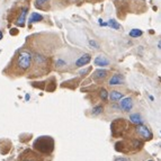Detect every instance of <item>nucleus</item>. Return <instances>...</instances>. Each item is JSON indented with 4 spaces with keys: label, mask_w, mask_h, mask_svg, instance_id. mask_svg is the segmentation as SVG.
I'll list each match as a JSON object with an SVG mask.
<instances>
[{
    "label": "nucleus",
    "mask_w": 161,
    "mask_h": 161,
    "mask_svg": "<svg viewBox=\"0 0 161 161\" xmlns=\"http://www.w3.org/2000/svg\"><path fill=\"white\" fill-rule=\"evenodd\" d=\"M107 74H108V71H107V70L98 69L92 73V78L95 79L96 81H101V80H104V79L107 77Z\"/></svg>",
    "instance_id": "obj_9"
},
{
    "label": "nucleus",
    "mask_w": 161,
    "mask_h": 161,
    "mask_svg": "<svg viewBox=\"0 0 161 161\" xmlns=\"http://www.w3.org/2000/svg\"><path fill=\"white\" fill-rule=\"evenodd\" d=\"M33 54L29 50H22L17 53L15 58L14 65L17 71L25 72L33 65Z\"/></svg>",
    "instance_id": "obj_2"
},
{
    "label": "nucleus",
    "mask_w": 161,
    "mask_h": 161,
    "mask_svg": "<svg viewBox=\"0 0 161 161\" xmlns=\"http://www.w3.org/2000/svg\"><path fill=\"white\" fill-rule=\"evenodd\" d=\"M158 47H159V49H160V50H161V41L158 42Z\"/></svg>",
    "instance_id": "obj_25"
},
{
    "label": "nucleus",
    "mask_w": 161,
    "mask_h": 161,
    "mask_svg": "<svg viewBox=\"0 0 161 161\" xmlns=\"http://www.w3.org/2000/svg\"><path fill=\"white\" fill-rule=\"evenodd\" d=\"M28 10H29L28 7H24V8H22V10H20V13H19V15H18V17H17L16 22H15L16 26H18V27H20V28L25 27V25H26V17H27Z\"/></svg>",
    "instance_id": "obj_4"
},
{
    "label": "nucleus",
    "mask_w": 161,
    "mask_h": 161,
    "mask_svg": "<svg viewBox=\"0 0 161 161\" xmlns=\"http://www.w3.org/2000/svg\"><path fill=\"white\" fill-rule=\"evenodd\" d=\"M149 98H150L152 101H154V97H153V96H151V95H150V96H149Z\"/></svg>",
    "instance_id": "obj_26"
},
{
    "label": "nucleus",
    "mask_w": 161,
    "mask_h": 161,
    "mask_svg": "<svg viewBox=\"0 0 161 161\" xmlns=\"http://www.w3.org/2000/svg\"><path fill=\"white\" fill-rule=\"evenodd\" d=\"M107 26H109V28H113V29H116V31H118V29H122V26H121V24L114 18H111L108 22H107Z\"/></svg>",
    "instance_id": "obj_14"
},
{
    "label": "nucleus",
    "mask_w": 161,
    "mask_h": 161,
    "mask_svg": "<svg viewBox=\"0 0 161 161\" xmlns=\"http://www.w3.org/2000/svg\"><path fill=\"white\" fill-rule=\"evenodd\" d=\"M98 24H99L100 26H103V27H105V26H107V23H105V22H104V20H103V19H101V18L98 19Z\"/></svg>",
    "instance_id": "obj_22"
},
{
    "label": "nucleus",
    "mask_w": 161,
    "mask_h": 161,
    "mask_svg": "<svg viewBox=\"0 0 161 161\" xmlns=\"http://www.w3.org/2000/svg\"><path fill=\"white\" fill-rule=\"evenodd\" d=\"M44 19V17L42 16L41 14H38V13H32L31 16H29V18H28V24H29V26L34 23H40Z\"/></svg>",
    "instance_id": "obj_12"
},
{
    "label": "nucleus",
    "mask_w": 161,
    "mask_h": 161,
    "mask_svg": "<svg viewBox=\"0 0 161 161\" xmlns=\"http://www.w3.org/2000/svg\"><path fill=\"white\" fill-rule=\"evenodd\" d=\"M108 91L106 90L105 88H101L100 90H99V96H100V99L104 101H107V99H108Z\"/></svg>",
    "instance_id": "obj_17"
},
{
    "label": "nucleus",
    "mask_w": 161,
    "mask_h": 161,
    "mask_svg": "<svg viewBox=\"0 0 161 161\" xmlns=\"http://www.w3.org/2000/svg\"><path fill=\"white\" fill-rule=\"evenodd\" d=\"M136 133L144 140H151L152 139V132L150 131V129L145 126V125H138L136 126Z\"/></svg>",
    "instance_id": "obj_5"
},
{
    "label": "nucleus",
    "mask_w": 161,
    "mask_h": 161,
    "mask_svg": "<svg viewBox=\"0 0 161 161\" xmlns=\"http://www.w3.org/2000/svg\"><path fill=\"white\" fill-rule=\"evenodd\" d=\"M85 72H87V69H83V70H81V71L79 72V74H85Z\"/></svg>",
    "instance_id": "obj_23"
},
{
    "label": "nucleus",
    "mask_w": 161,
    "mask_h": 161,
    "mask_svg": "<svg viewBox=\"0 0 161 161\" xmlns=\"http://www.w3.org/2000/svg\"><path fill=\"white\" fill-rule=\"evenodd\" d=\"M90 61H91V55L88 54V53H86V54L81 55L78 60L76 61V67H77V68H82V67H85V65L89 64Z\"/></svg>",
    "instance_id": "obj_8"
},
{
    "label": "nucleus",
    "mask_w": 161,
    "mask_h": 161,
    "mask_svg": "<svg viewBox=\"0 0 161 161\" xmlns=\"http://www.w3.org/2000/svg\"><path fill=\"white\" fill-rule=\"evenodd\" d=\"M47 1H50V0H35V7L41 9L42 7H43V5L46 4Z\"/></svg>",
    "instance_id": "obj_18"
},
{
    "label": "nucleus",
    "mask_w": 161,
    "mask_h": 161,
    "mask_svg": "<svg viewBox=\"0 0 161 161\" xmlns=\"http://www.w3.org/2000/svg\"><path fill=\"white\" fill-rule=\"evenodd\" d=\"M160 148H161V144H160Z\"/></svg>",
    "instance_id": "obj_28"
},
{
    "label": "nucleus",
    "mask_w": 161,
    "mask_h": 161,
    "mask_svg": "<svg viewBox=\"0 0 161 161\" xmlns=\"http://www.w3.org/2000/svg\"><path fill=\"white\" fill-rule=\"evenodd\" d=\"M88 43H89V45H90V47H92V49H95V50H98L100 46H99V44L97 43L95 40H89L88 41Z\"/></svg>",
    "instance_id": "obj_19"
},
{
    "label": "nucleus",
    "mask_w": 161,
    "mask_h": 161,
    "mask_svg": "<svg viewBox=\"0 0 161 161\" xmlns=\"http://www.w3.org/2000/svg\"><path fill=\"white\" fill-rule=\"evenodd\" d=\"M114 161H131V160H130L129 158H125V157H118Z\"/></svg>",
    "instance_id": "obj_21"
},
{
    "label": "nucleus",
    "mask_w": 161,
    "mask_h": 161,
    "mask_svg": "<svg viewBox=\"0 0 161 161\" xmlns=\"http://www.w3.org/2000/svg\"><path fill=\"white\" fill-rule=\"evenodd\" d=\"M108 97H109V99H111L113 103H116V101L121 100V99L124 97V95H123V92L118 91V90H112L111 94L108 95Z\"/></svg>",
    "instance_id": "obj_11"
},
{
    "label": "nucleus",
    "mask_w": 161,
    "mask_h": 161,
    "mask_svg": "<svg viewBox=\"0 0 161 161\" xmlns=\"http://www.w3.org/2000/svg\"><path fill=\"white\" fill-rule=\"evenodd\" d=\"M2 37H4V33H2V32H1V31H0V41L2 40Z\"/></svg>",
    "instance_id": "obj_24"
},
{
    "label": "nucleus",
    "mask_w": 161,
    "mask_h": 161,
    "mask_svg": "<svg viewBox=\"0 0 161 161\" xmlns=\"http://www.w3.org/2000/svg\"><path fill=\"white\" fill-rule=\"evenodd\" d=\"M120 107L123 112L129 113L133 108V99L132 97H123L120 100Z\"/></svg>",
    "instance_id": "obj_6"
},
{
    "label": "nucleus",
    "mask_w": 161,
    "mask_h": 161,
    "mask_svg": "<svg viewBox=\"0 0 161 161\" xmlns=\"http://www.w3.org/2000/svg\"><path fill=\"white\" fill-rule=\"evenodd\" d=\"M130 121L133 123L134 125H141L143 124V118L142 116L140 115V114H138V113H135V114H131L130 115Z\"/></svg>",
    "instance_id": "obj_13"
},
{
    "label": "nucleus",
    "mask_w": 161,
    "mask_h": 161,
    "mask_svg": "<svg viewBox=\"0 0 161 161\" xmlns=\"http://www.w3.org/2000/svg\"><path fill=\"white\" fill-rule=\"evenodd\" d=\"M143 35V32L141 29H138V28H133L130 31V37L132 38H138V37H141Z\"/></svg>",
    "instance_id": "obj_15"
},
{
    "label": "nucleus",
    "mask_w": 161,
    "mask_h": 161,
    "mask_svg": "<svg viewBox=\"0 0 161 161\" xmlns=\"http://www.w3.org/2000/svg\"><path fill=\"white\" fill-rule=\"evenodd\" d=\"M148 161H153V160H148Z\"/></svg>",
    "instance_id": "obj_27"
},
{
    "label": "nucleus",
    "mask_w": 161,
    "mask_h": 161,
    "mask_svg": "<svg viewBox=\"0 0 161 161\" xmlns=\"http://www.w3.org/2000/svg\"><path fill=\"white\" fill-rule=\"evenodd\" d=\"M54 145H55L54 140L51 136H45V135H42L40 138H37L33 143L34 150L43 156L52 154V152L54 151Z\"/></svg>",
    "instance_id": "obj_1"
},
{
    "label": "nucleus",
    "mask_w": 161,
    "mask_h": 161,
    "mask_svg": "<svg viewBox=\"0 0 161 161\" xmlns=\"http://www.w3.org/2000/svg\"><path fill=\"white\" fill-rule=\"evenodd\" d=\"M67 64V62L64 60H61V59H58L55 61V65L56 67H62V65H65Z\"/></svg>",
    "instance_id": "obj_20"
},
{
    "label": "nucleus",
    "mask_w": 161,
    "mask_h": 161,
    "mask_svg": "<svg viewBox=\"0 0 161 161\" xmlns=\"http://www.w3.org/2000/svg\"><path fill=\"white\" fill-rule=\"evenodd\" d=\"M19 161H43L40 154H37L32 150H25L19 156Z\"/></svg>",
    "instance_id": "obj_3"
},
{
    "label": "nucleus",
    "mask_w": 161,
    "mask_h": 161,
    "mask_svg": "<svg viewBox=\"0 0 161 161\" xmlns=\"http://www.w3.org/2000/svg\"><path fill=\"white\" fill-rule=\"evenodd\" d=\"M125 81V78L123 74L121 73H115L108 81L109 86H118V85H123Z\"/></svg>",
    "instance_id": "obj_7"
},
{
    "label": "nucleus",
    "mask_w": 161,
    "mask_h": 161,
    "mask_svg": "<svg viewBox=\"0 0 161 161\" xmlns=\"http://www.w3.org/2000/svg\"><path fill=\"white\" fill-rule=\"evenodd\" d=\"M103 112H104V106H103V105H97L91 109V115L98 116V115H100Z\"/></svg>",
    "instance_id": "obj_16"
},
{
    "label": "nucleus",
    "mask_w": 161,
    "mask_h": 161,
    "mask_svg": "<svg viewBox=\"0 0 161 161\" xmlns=\"http://www.w3.org/2000/svg\"><path fill=\"white\" fill-rule=\"evenodd\" d=\"M94 64L97 65V67H107V65L111 64V62H109V60L107 59V58H105L104 55H98L94 60Z\"/></svg>",
    "instance_id": "obj_10"
}]
</instances>
